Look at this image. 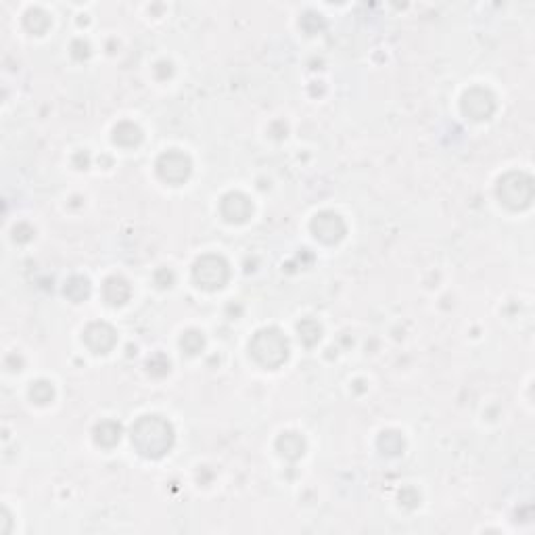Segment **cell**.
<instances>
[{"label": "cell", "mask_w": 535, "mask_h": 535, "mask_svg": "<svg viewBox=\"0 0 535 535\" xmlns=\"http://www.w3.org/2000/svg\"><path fill=\"white\" fill-rule=\"evenodd\" d=\"M132 444L136 450L147 458L163 456L174 444L172 424L159 416H145L140 418L132 429Z\"/></svg>", "instance_id": "obj_1"}, {"label": "cell", "mask_w": 535, "mask_h": 535, "mask_svg": "<svg viewBox=\"0 0 535 535\" xmlns=\"http://www.w3.org/2000/svg\"><path fill=\"white\" fill-rule=\"evenodd\" d=\"M251 354L260 364H264L268 368H276L287 360L289 345H287V339L276 329H266L253 337Z\"/></svg>", "instance_id": "obj_2"}, {"label": "cell", "mask_w": 535, "mask_h": 535, "mask_svg": "<svg viewBox=\"0 0 535 535\" xmlns=\"http://www.w3.org/2000/svg\"><path fill=\"white\" fill-rule=\"evenodd\" d=\"M194 280L203 289H220L228 280V266L222 257L207 255L194 266Z\"/></svg>", "instance_id": "obj_3"}, {"label": "cell", "mask_w": 535, "mask_h": 535, "mask_svg": "<svg viewBox=\"0 0 535 535\" xmlns=\"http://www.w3.org/2000/svg\"><path fill=\"white\" fill-rule=\"evenodd\" d=\"M500 197L508 207H525L533 197L531 180L523 174H508L504 180H500Z\"/></svg>", "instance_id": "obj_4"}, {"label": "cell", "mask_w": 535, "mask_h": 535, "mask_svg": "<svg viewBox=\"0 0 535 535\" xmlns=\"http://www.w3.org/2000/svg\"><path fill=\"white\" fill-rule=\"evenodd\" d=\"M159 176L167 182H182L186 180V176L190 174V161L186 155L178 153V151H170L159 159Z\"/></svg>", "instance_id": "obj_5"}, {"label": "cell", "mask_w": 535, "mask_h": 535, "mask_svg": "<svg viewBox=\"0 0 535 535\" xmlns=\"http://www.w3.org/2000/svg\"><path fill=\"white\" fill-rule=\"evenodd\" d=\"M316 237L325 243H335L345 235V224L335 213H320L311 224Z\"/></svg>", "instance_id": "obj_6"}, {"label": "cell", "mask_w": 535, "mask_h": 535, "mask_svg": "<svg viewBox=\"0 0 535 535\" xmlns=\"http://www.w3.org/2000/svg\"><path fill=\"white\" fill-rule=\"evenodd\" d=\"M493 111V98L485 90H471L464 96V114H469L473 120H485Z\"/></svg>", "instance_id": "obj_7"}, {"label": "cell", "mask_w": 535, "mask_h": 535, "mask_svg": "<svg viewBox=\"0 0 535 535\" xmlns=\"http://www.w3.org/2000/svg\"><path fill=\"white\" fill-rule=\"evenodd\" d=\"M84 339H86L88 347L94 350L96 354H105V352H109V350L116 345V333H114V329H111L109 325H100V323L92 325V327L86 331Z\"/></svg>", "instance_id": "obj_8"}, {"label": "cell", "mask_w": 535, "mask_h": 535, "mask_svg": "<svg viewBox=\"0 0 535 535\" xmlns=\"http://www.w3.org/2000/svg\"><path fill=\"white\" fill-rule=\"evenodd\" d=\"M222 213L228 222H245L251 213V203L245 194H228L222 203Z\"/></svg>", "instance_id": "obj_9"}, {"label": "cell", "mask_w": 535, "mask_h": 535, "mask_svg": "<svg viewBox=\"0 0 535 535\" xmlns=\"http://www.w3.org/2000/svg\"><path fill=\"white\" fill-rule=\"evenodd\" d=\"M120 435H122V429L118 422H111V420H105L96 426V442L105 448H111L120 442Z\"/></svg>", "instance_id": "obj_10"}, {"label": "cell", "mask_w": 535, "mask_h": 535, "mask_svg": "<svg viewBox=\"0 0 535 535\" xmlns=\"http://www.w3.org/2000/svg\"><path fill=\"white\" fill-rule=\"evenodd\" d=\"M105 297L111 303H124L130 297V287L124 278H111L105 284Z\"/></svg>", "instance_id": "obj_11"}, {"label": "cell", "mask_w": 535, "mask_h": 535, "mask_svg": "<svg viewBox=\"0 0 535 535\" xmlns=\"http://www.w3.org/2000/svg\"><path fill=\"white\" fill-rule=\"evenodd\" d=\"M278 450H280L282 456L295 460L303 454V439L295 433H287L278 439Z\"/></svg>", "instance_id": "obj_12"}, {"label": "cell", "mask_w": 535, "mask_h": 535, "mask_svg": "<svg viewBox=\"0 0 535 535\" xmlns=\"http://www.w3.org/2000/svg\"><path fill=\"white\" fill-rule=\"evenodd\" d=\"M140 138H143V134L134 124H122L116 128V143H120V145L132 147V145L140 143Z\"/></svg>", "instance_id": "obj_13"}, {"label": "cell", "mask_w": 535, "mask_h": 535, "mask_svg": "<svg viewBox=\"0 0 535 535\" xmlns=\"http://www.w3.org/2000/svg\"><path fill=\"white\" fill-rule=\"evenodd\" d=\"M88 293H90V284H88V280L82 278V276L71 278V280L67 282V287H65V295H67L69 299H73V301H82L84 297H88Z\"/></svg>", "instance_id": "obj_14"}, {"label": "cell", "mask_w": 535, "mask_h": 535, "mask_svg": "<svg viewBox=\"0 0 535 535\" xmlns=\"http://www.w3.org/2000/svg\"><path fill=\"white\" fill-rule=\"evenodd\" d=\"M299 337L305 345H314L320 339V327L314 320H303L299 325Z\"/></svg>", "instance_id": "obj_15"}, {"label": "cell", "mask_w": 535, "mask_h": 535, "mask_svg": "<svg viewBox=\"0 0 535 535\" xmlns=\"http://www.w3.org/2000/svg\"><path fill=\"white\" fill-rule=\"evenodd\" d=\"M379 446L387 452V454H399L403 448V439L397 433H383Z\"/></svg>", "instance_id": "obj_16"}, {"label": "cell", "mask_w": 535, "mask_h": 535, "mask_svg": "<svg viewBox=\"0 0 535 535\" xmlns=\"http://www.w3.org/2000/svg\"><path fill=\"white\" fill-rule=\"evenodd\" d=\"M30 393H32V399L38 401V403H46V401L53 399V387L48 383H44V381L36 383Z\"/></svg>", "instance_id": "obj_17"}, {"label": "cell", "mask_w": 535, "mask_h": 535, "mask_svg": "<svg viewBox=\"0 0 535 535\" xmlns=\"http://www.w3.org/2000/svg\"><path fill=\"white\" fill-rule=\"evenodd\" d=\"M182 347H184L188 354H197V352H201V347H203V337H201L199 333H186V335L182 337Z\"/></svg>", "instance_id": "obj_18"}]
</instances>
